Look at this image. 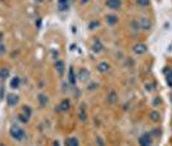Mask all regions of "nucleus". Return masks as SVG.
I'll return each mask as SVG.
<instances>
[{"label":"nucleus","instance_id":"f257e3e1","mask_svg":"<svg viewBox=\"0 0 172 146\" xmlns=\"http://www.w3.org/2000/svg\"><path fill=\"white\" fill-rule=\"evenodd\" d=\"M9 133L12 136V139L15 141H23L26 139V133L18 124H12L9 128Z\"/></svg>","mask_w":172,"mask_h":146},{"label":"nucleus","instance_id":"f03ea898","mask_svg":"<svg viewBox=\"0 0 172 146\" xmlns=\"http://www.w3.org/2000/svg\"><path fill=\"white\" fill-rule=\"evenodd\" d=\"M153 140H154V137L152 136L150 132H144L139 137V145L140 146H154L153 145Z\"/></svg>","mask_w":172,"mask_h":146},{"label":"nucleus","instance_id":"7ed1b4c3","mask_svg":"<svg viewBox=\"0 0 172 146\" xmlns=\"http://www.w3.org/2000/svg\"><path fill=\"white\" fill-rule=\"evenodd\" d=\"M148 51V46L144 42H136V44L132 46V53L135 55H144Z\"/></svg>","mask_w":172,"mask_h":146},{"label":"nucleus","instance_id":"20e7f679","mask_svg":"<svg viewBox=\"0 0 172 146\" xmlns=\"http://www.w3.org/2000/svg\"><path fill=\"white\" fill-rule=\"evenodd\" d=\"M58 111H61V113H66V111H68L71 109V101L70 99H64L61 101V104L58 105Z\"/></svg>","mask_w":172,"mask_h":146},{"label":"nucleus","instance_id":"39448f33","mask_svg":"<svg viewBox=\"0 0 172 146\" xmlns=\"http://www.w3.org/2000/svg\"><path fill=\"white\" fill-rule=\"evenodd\" d=\"M105 6H108L109 9L117 10L122 6V0H107L105 2Z\"/></svg>","mask_w":172,"mask_h":146},{"label":"nucleus","instance_id":"423d86ee","mask_svg":"<svg viewBox=\"0 0 172 146\" xmlns=\"http://www.w3.org/2000/svg\"><path fill=\"white\" fill-rule=\"evenodd\" d=\"M19 102V98L17 94H8L6 96V104L9 106H15Z\"/></svg>","mask_w":172,"mask_h":146},{"label":"nucleus","instance_id":"0eeeda50","mask_svg":"<svg viewBox=\"0 0 172 146\" xmlns=\"http://www.w3.org/2000/svg\"><path fill=\"white\" fill-rule=\"evenodd\" d=\"M97 69H98L99 73H103V74H104V73L109 72V69H110V64H109L108 62H105V60H103V62L98 63Z\"/></svg>","mask_w":172,"mask_h":146},{"label":"nucleus","instance_id":"6e6552de","mask_svg":"<svg viewBox=\"0 0 172 146\" xmlns=\"http://www.w3.org/2000/svg\"><path fill=\"white\" fill-rule=\"evenodd\" d=\"M118 101V95H117V92L114 91V90H112L108 95H107V102L108 104H110V105H113V104H116V102Z\"/></svg>","mask_w":172,"mask_h":146},{"label":"nucleus","instance_id":"1a4fd4ad","mask_svg":"<svg viewBox=\"0 0 172 146\" xmlns=\"http://www.w3.org/2000/svg\"><path fill=\"white\" fill-rule=\"evenodd\" d=\"M165 77H166L167 86L170 89H172V68H170V67L165 68Z\"/></svg>","mask_w":172,"mask_h":146},{"label":"nucleus","instance_id":"9d476101","mask_svg":"<svg viewBox=\"0 0 172 146\" xmlns=\"http://www.w3.org/2000/svg\"><path fill=\"white\" fill-rule=\"evenodd\" d=\"M105 21H107V24H109V26H116L118 23L119 18H118V15H116V14H107Z\"/></svg>","mask_w":172,"mask_h":146},{"label":"nucleus","instance_id":"9b49d317","mask_svg":"<svg viewBox=\"0 0 172 146\" xmlns=\"http://www.w3.org/2000/svg\"><path fill=\"white\" fill-rule=\"evenodd\" d=\"M139 24H140V28H141L143 31H148V30H150V27H152V22H150V19H148V18H141V19L139 21Z\"/></svg>","mask_w":172,"mask_h":146},{"label":"nucleus","instance_id":"f8f14e48","mask_svg":"<svg viewBox=\"0 0 172 146\" xmlns=\"http://www.w3.org/2000/svg\"><path fill=\"white\" fill-rule=\"evenodd\" d=\"M54 68H55V71H57V73L59 76H63V73H64V63H63V60H55Z\"/></svg>","mask_w":172,"mask_h":146},{"label":"nucleus","instance_id":"ddd939ff","mask_svg":"<svg viewBox=\"0 0 172 146\" xmlns=\"http://www.w3.org/2000/svg\"><path fill=\"white\" fill-rule=\"evenodd\" d=\"M70 8V0H58V9L61 12H66Z\"/></svg>","mask_w":172,"mask_h":146},{"label":"nucleus","instance_id":"4468645a","mask_svg":"<svg viewBox=\"0 0 172 146\" xmlns=\"http://www.w3.org/2000/svg\"><path fill=\"white\" fill-rule=\"evenodd\" d=\"M68 82L72 86L76 85V73H75L73 67H70V71H68Z\"/></svg>","mask_w":172,"mask_h":146},{"label":"nucleus","instance_id":"2eb2a0df","mask_svg":"<svg viewBox=\"0 0 172 146\" xmlns=\"http://www.w3.org/2000/svg\"><path fill=\"white\" fill-rule=\"evenodd\" d=\"M64 146H80V142L76 137H68L64 140Z\"/></svg>","mask_w":172,"mask_h":146},{"label":"nucleus","instance_id":"dca6fc26","mask_svg":"<svg viewBox=\"0 0 172 146\" xmlns=\"http://www.w3.org/2000/svg\"><path fill=\"white\" fill-rule=\"evenodd\" d=\"M79 118L81 122H86V119H88V115H86V106L85 104H82L79 109Z\"/></svg>","mask_w":172,"mask_h":146},{"label":"nucleus","instance_id":"f3484780","mask_svg":"<svg viewBox=\"0 0 172 146\" xmlns=\"http://www.w3.org/2000/svg\"><path fill=\"white\" fill-rule=\"evenodd\" d=\"M89 77H90V73H89V71L88 69H80V73H79V78L82 81V82H86L89 80Z\"/></svg>","mask_w":172,"mask_h":146},{"label":"nucleus","instance_id":"a211bd4d","mask_svg":"<svg viewBox=\"0 0 172 146\" xmlns=\"http://www.w3.org/2000/svg\"><path fill=\"white\" fill-rule=\"evenodd\" d=\"M149 118L152 119V121H153L154 123H158V122L161 121V113H159L158 110H153V111H150Z\"/></svg>","mask_w":172,"mask_h":146},{"label":"nucleus","instance_id":"6ab92c4d","mask_svg":"<svg viewBox=\"0 0 172 146\" xmlns=\"http://www.w3.org/2000/svg\"><path fill=\"white\" fill-rule=\"evenodd\" d=\"M91 50H92V53H95V54L100 53V51L103 50V44H101V42H100L99 40H97V41L92 44V46H91Z\"/></svg>","mask_w":172,"mask_h":146},{"label":"nucleus","instance_id":"aec40b11","mask_svg":"<svg viewBox=\"0 0 172 146\" xmlns=\"http://www.w3.org/2000/svg\"><path fill=\"white\" fill-rule=\"evenodd\" d=\"M37 100H39V104L41 106H46L48 102H49V98L45 95V94H40V95L37 96Z\"/></svg>","mask_w":172,"mask_h":146},{"label":"nucleus","instance_id":"412c9836","mask_svg":"<svg viewBox=\"0 0 172 146\" xmlns=\"http://www.w3.org/2000/svg\"><path fill=\"white\" fill-rule=\"evenodd\" d=\"M19 85H21V80H19V77H13V78L11 80V87L13 89V90H17L19 87Z\"/></svg>","mask_w":172,"mask_h":146},{"label":"nucleus","instance_id":"4be33fe9","mask_svg":"<svg viewBox=\"0 0 172 146\" xmlns=\"http://www.w3.org/2000/svg\"><path fill=\"white\" fill-rule=\"evenodd\" d=\"M9 77V69L8 68H0V80H6Z\"/></svg>","mask_w":172,"mask_h":146},{"label":"nucleus","instance_id":"5701e85b","mask_svg":"<svg viewBox=\"0 0 172 146\" xmlns=\"http://www.w3.org/2000/svg\"><path fill=\"white\" fill-rule=\"evenodd\" d=\"M100 26V22L97 19V21H91L90 23H89V30H95V28H98Z\"/></svg>","mask_w":172,"mask_h":146},{"label":"nucleus","instance_id":"b1692460","mask_svg":"<svg viewBox=\"0 0 172 146\" xmlns=\"http://www.w3.org/2000/svg\"><path fill=\"white\" fill-rule=\"evenodd\" d=\"M18 119H19V121L22 122V123H28V121H30V117H27V115H26L24 113L23 114H18Z\"/></svg>","mask_w":172,"mask_h":146},{"label":"nucleus","instance_id":"393cba45","mask_svg":"<svg viewBox=\"0 0 172 146\" xmlns=\"http://www.w3.org/2000/svg\"><path fill=\"white\" fill-rule=\"evenodd\" d=\"M136 4L139 5V6L145 8V6H148L150 4V2H149V0H136Z\"/></svg>","mask_w":172,"mask_h":146},{"label":"nucleus","instance_id":"a878e982","mask_svg":"<svg viewBox=\"0 0 172 146\" xmlns=\"http://www.w3.org/2000/svg\"><path fill=\"white\" fill-rule=\"evenodd\" d=\"M23 113L27 115V117L31 118V115H32V109H31L28 105H24V106H23Z\"/></svg>","mask_w":172,"mask_h":146},{"label":"nucleus","instance_id":"bb28decb","mask_svg":"<svg viewBox=\"0 0 172 146\" xmlns=\"http://www.w3.org/2000/svg\"><path fill=\"white\" fill-rule=\"evenodd\" d=\"M97 142H98V146H104V141L100 136H97Z\"/></svg>","mask_w":172,"mask_h":146},{"label":"nucleus","instance_id":"cd10ccee","mask_svg":"<svg viewBox=\"0 0 172 146\" xmlns=\"http://www.w3.org/2000/svg\"><path fill=\"white\" fill-rule=\"evenodd\" d=\"M5 51H6V48L4 46V44H0V55L5 54Z\"/></svg>","mask_w":172,"mask_h":146},{"label":"nucleus","instance_id":"c85d7f7f","mask_svg":"<svg viewBox=\"0 0 172 146\" xmlns=\"http://www.w3.org/2000/svg\"><path fill=\"white\" fill-rule=\"evenodd\" d=\"M3 39H4V35H3V32H0V44L3 42Z\"/></svg>","mask_w":172,"mask_h":146},{"label":"nucleus","instance_id":"c756f323","mask_svg":"<svg viewBox=\"0 0 172 146\" xmlns=\"http://www.w3.org/2000/svg\"><path fill=\"white\" fill-rule=\"evenodd\" d=\"M40 24H41V19H37V27H40Z\"/></svg>","mask_w":172,"mask_h":146},{"label":"nucleus","instance_id":"7c9ffc66","mask_svg":"<svg viewBox=\"0 0 172 146\" xmlns=\"http://www.w3.org/2000/svg\"><path fill=\"white\" fill-rule=\"evenodd\" d=\"M54 146H59V142L58 141H54Z\"/></svg>","mask_w":172,"mask_h":146},{"label":"nucleus","instance_id":"2f4dec72","mask_svg":"<svg viewBox=\"0 0 172 146\" xmlns=\"http://www.w3.org/2000/svg\"><path fill=\"white\" fill-rule=\"evenodd\" d=\"M0 146H6L5 144H3V142H0Z\"/></svg>","mask_w":172,"mask_h":146},{"label":"nucleus","instance_id":"473e14b6","mask_svg":"<svg viewBox=\"0 0 172 146\" xmlns=\"http://www.w3.org/2000/svg\"><path fill=\"white\" fill-rule=\"evenodd\" d=\"M86 2H88V0H82V2H81V3H82V4H85Z\"/></svg>","mask_w":172,"mask_h":146}]
</instances>
